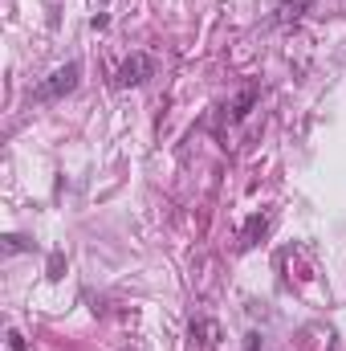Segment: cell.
I'll return each mask as SVG.
<instances>
[{
  "mask_svg": "<svg viewBox=\"0 0 346 351\" xmlns=\"http://www.w3.org/2000/svg\"><path fill=\"white\" fill-rule=\"evenodd\" d=\"M78 78H82V66H78V62H66L62 70H53V74L41 82V86L33 90V98H37V102H53V98H66L70 90L78 86Z\"/></svg>",
  "mask_w": 346,
  "mask_h": 351,
  "instance_id": "cell-1",
  "label": "cell"
},
{
  "mask_svg": "<svg viewBox=\"0 0 346 351\" xmlns=\"http://www.w3.org/2000/svg\"><path fill=\"white\" fill-rule=\"evenodd\" d=\"M155 74V62L147 58V53H131L122 66H118V86H139V82H147Z\"/></svg>",
  "mask_w": 346,
  "mask_h": 351,
  "instance_id": "cell-2",
  "label": "cell"
},
{
  "mask_svg": "<svg viewBox=\"0 0 346 351\" xmlns=\"http://www.w3.org/2000/svg\"><path fill=\"white\" fill-rule=\"evenodd\" d=\"M191 331H196V335H204V343H216V339H220V327H216L212 319H200V323H191Z\"/></svg>",
  "mask_w": 346,
  "mask_h": 351,
  "instance_id": "cell-3",
  "label": "cell"
},
{
  "mask_svg": "<svg viewBox=\"0 0 346 351\" xmlns=\"http://www.w3.org/2000/svg\"><path fill=\"white\" fill-rule=\"evenodd\" d=\"M253 98H257V90L249 86L241 98H237V106H232V119H245V114H249V106H253Z\"/></svg>",
  "mask_w": 346,
  "mask_h": 351,
  "instance_id": "cell-4",
  "label": "cell"
},
{
  "mask_svg": "<svg viewBox=\"0 0 346 351\" xmlns=\"http://www.w3.org/2000/svg\"><path fill=\"white\" fill-rule=\"evenodd\" d=\"M8 351H25V339H21V331H8Z\"/></svg>",
  "mask_w": 346,
  "mask_h": 351,
  "instance_id": "cell-5",
  "label": "cell"
},
{
  "mask_svg": "<svg viewBox=\"0 0 346 351\" xmlns=\"http://www.w3.org/2000/svg\"><path fill=\"white\" fill-rule=\"evenodd\" d=\"M245 351H261V335H245Z\"/></svg>",
  "mask_w": 346,
  "mask_h": 351,
  "instance_id": "cell-6",
  "label": "cell"
}]
</instances>
